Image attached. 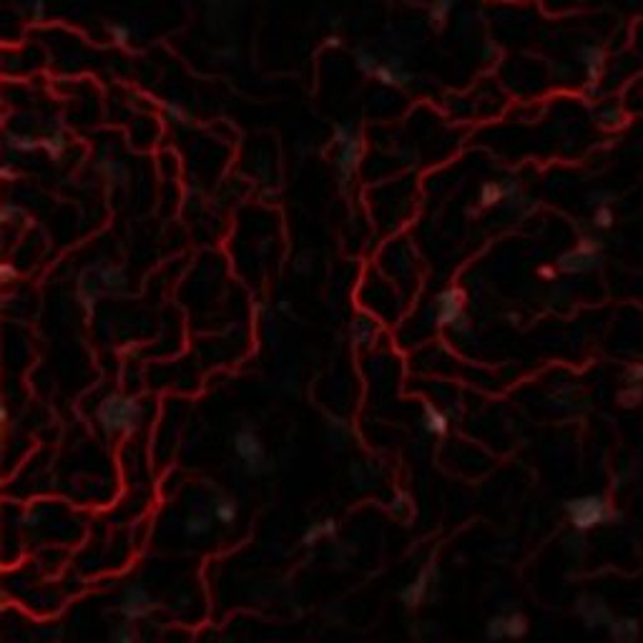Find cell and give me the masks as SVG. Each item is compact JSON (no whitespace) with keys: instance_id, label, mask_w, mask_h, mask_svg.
Listing matches in <instances>:
<instances>
[{"instance_id":"6da1fadb","label":"cell","mask_w":643,"mask_h":643,"mask_svg":"<svg viewBox=\"0 0 643 643\" xmlns=\"http://www.w3.org/2000/svg\"><path fill=\"white\" fill-rule=\"evenodd\" d=\"M96 420L108 435H134L141 427V402L121 392H111L99 402Z\"/></svg>"},{"instance_id":"7a4b0ae2","label":"cell","mask_w":643,"mask_h":643,"mask_svg":"<svg viewBox=\"0 0 643 643\" xmlns=\"http://www.w3.org/2000/svg\"><path fill=\"white\" fill-rule=\"evenodd\" d=\"M566 513L573 530H583V533L598 525H620L623 520L620 510H616L603 495H581V498L568 500Z\"/></svg>"},{"instance_id":"3957f363","label":"cell","mask_w":643,"mask_h":643,"mask_svg":"<svg viewBox=\"0 0 643 643\" xmlns=\"http://www.w3.org/2000/svg\"><path fill=\"white\" fill-rule=\"evenodd\" d=\"M234 453L236 457L242 460V465L247 468V472L251 475H259L264 470H272V465H266V455L264 447H262V440L257 438V432L251 427H244L234 435Z\"/></svg>"},{"instance_id":"277c9868","label":"cell","mask_w":643,"mask_h":643,"mask_svg":"<svg viewBox=\"0 0 643 643\" xmlns=\"http://www.w3.org/2000/svg\"><path fill=\"white\" fill-rule=\"evenodd\" d=\"M465 317V292L457 287H450L435 297V325L455 327Z\"/></svg>"},{"instance_id":"5b68a950","label":"cell","mask_w":643,"mask_h":643,"mask_svg":"<svg viewBox=\"0 0 643 643\" xmlns=\"http://www.w3.org/2000/svg\"><path fill=\"white\" fill-rule=\"evenodd\" d=\"M153 608H156V603H153L151 593H149L141 583H131L129 588L123 590L121 603H118V611H121V616L126 620L149 618L153 613Z\"/></svg>"},{"instance_id":"8992f818","label":"cell","mask_w":643,"mask_h":643,"mask_svg":"<svg viewBox=\"0 0 643 643\" xmlns=\"http://www.w3.org/2000/svg\"><path fill=\"white\" fill-rule=\"evenodd\" d=\"M528 633V618L522 613H505V616H495L485 623V635L490 641H500V638H522Z\"/></svg>"},{"instance_id":"52a82bcc","label":"cell","mask_w":643,"mask_h":643,"mask_svg":"<svg viewBox=\"0 0 643 643\" xmlns=\"http://www.w3.org/2000/svg\"><path fill=\"white\" fill-rule=\"evenodd\" d=\"M337 149H340L337 151V161H334L337 164V179H340V186L347 189L352 176L360 168V161H362V141H360V136H355L349 138L347 144H340Z\"/></svg>"},{"instance_id":"ba28073f","label":"cell","mask_w":643,"mask_h":643,"mask_svg":"<svg viewBox=\"0 0 643 643\" xmlns=\"http://www.w3.org/2000/svg\"><path fill=\"white\" fill-rule=\"evenodd\" d=\"M601 264V254H590L583 251L581 247H575L573 251H566L558 257V269L566 274H585L590 269H596Z\"/></svg>"},{"instance_id":"9c48e42d","label":"cell","mask_w":643,"mask_h":643,"mask_svg":"<svg viewBox=\"0 0 643 643\" xmlns=\"http://www.w3.org/2000/svg\"><path fill=\"white\" fill-rule=\"evenodd\" d=\"M430 585H432V566H427V568H423V570H420V573H417L415 578H412V581H409L407 585L400 590V601L407 605V608H417V605L425 601V596H427Z\"/></svg>"},{"instance_id":"30bf717a","label":"cell","mask_w":643,"mask_h":643,"mask_svg":"<svg viewBox=\"0 0 643 643\" xmlns=\"http://www.w3.org/2000/svg\"><path fill=\"white\" fill-rule=\"evenodd\" d=\"M578 613H581L585 628H603V626L608 628V623L613 620L611 608L603 601H598V598H581Z\"/></svg>"},{"instance_id":"8fae6325","label":"cell","mask_w":643,"mask_h":643,"mask_svg":"<svg viewBox=\"0 0 643 643\" xmlns=\"http://www.w3.org/2000/svg\"><path fill=\"white\" fill-rule=\"evenodd\" d=\"M578 61L583 63L588 81L598 84V78L603 76V68H605V51L603 48L601 46H581L578 48Z\"/></svg>"},{"instance_id":"7c38bea8","label":"cell","mask_w":643,"mask_h":643,"mask_svg":"<svg viewBox=\"0 0 643 643\" xmlns=\"http://www.w3.org/2000/svg\"><path fill=\"white\" fill-rule=\"evenodd\" d=\"M375 78H377L379 84H385V86H407L409 81H412V73L402 68V63L394 58V61L379 63V68H377V73H375Z\"/></svg>"},{"instance_id":"4fadbf2b","label":"cell","mask_w":643,"mask_h":643,"mask_svg":"<svg viewBox=\"0 0 643 643\" xmlns=\"http://www.w3.org/2000/svg\"><path fill=\"white\" fill-rule=\"evenodd\" d=\"M423 427L430 435H435V438H445L447 430H450V417L442 412V409H438L435 405H430V402H425V417H423Z\"/></svg>"},{"instance_id":"5bb4252c","label":"cell","mask_w":643,"mask_h":643,"mask_svg":"<svg viewBox=\"0 0 643 643\" xmlns=\"http://www.w3.org/2000/svg\"><path fill=\"white\" fill-rule=\"evenodd\" d=\"M608 633H611L613 641L618 643H633L638 635H641V626L635 618H613L608 623Z\"/></svg>"},{"instance_id":"9a60e30c","label":"cell","mask_w":643,"mask_h":643,"mask_svg":"<svg viewBox=\"0 0 643 643\" xmlns=\"http://www.w3.org/2000/svg\"><path fill=\"white\" fill-rule=\"evenodd\" d=\"M212 515L214 520L221 522V525H227V528H231L236 522V518H239V505H236L234 498H229V495H219V498L212 503Z\"/></svg>"},{"instance_id":"2e32d148","label":"cell","mask_w":643,"mask_h":643,"mask_svg":"<svg viewBox=\"0 0 643 643\" xmlns=\"http://www.w3.org/2000/svg\"><path fill=\"white\" fill-rule=\"evenodd\" d=\"M337 520L334 518H325V520H317V522H312L310 528L304 530V535H302V543L304 545H314V543H319V540H325V538H334L337 535Z\"/></svg>"},{"instance_id":"e0dca14e","label":"cell","mask_w":643,"mask_h":643,"mask_svg":"<svg viewBox=\"0 0 643 643\" xmlns=\"http://www.w3.org/2000/svg\"><path fill=\"white\" fill-rule=\"evenodd\" d=\"M503 199H507V191H505V184H500V181H485L483 186H480V191H477V204L483 206V209L498 206Z\"/></svg>"},{"instance_id":"ac0fdd59","label":"cell","mask_w":643,"mask_h":643,"mask_svg":"<svg viewBox=\"0 0 643 643\" xmlns=\"http://www.w3.org/2000/svg\"><path fill=\"white\" fill-rule=\"evenodd\" d=\"M212 518L214 515H209V513H194V515H189L186 520H184V535H189V538H204V535H209L212 533Z\"/></svg>"},{"instance_id":"d6986e66","label":"cell","mask_w":643,"mask_h":643,"mask_svg":"<svg viewBox=\"0 0 643 643\" xmlns=\"http://www.w3.org/2000/svg\"><path fill=\"white\" fill-rule=\"evenodd\" d=\"M455 8V0H432L430 5V13H427V18H430V23L435 25V28H442L447 21V16H450V10Z\"/></svg>"},{"instance_id":"ffe728a7","label":"cell","mask_w":643,"mask_h":643,"mask_svg":"<svg viewBox=\"0 0 643 643\" xmlns=\"http://www.w3.org/2000/svg\"><path fill=\"white\" fill-rule=\"evenodd\" d=\"M43 151L51 156V159H61L63 153H66V138H63V134H51V136L43 138Z\"/></svg>"},{"instance_id":"44dd1931","label":"cell","mask_w":643,"mask_h":643,"mask_svg":"<svg viewBox=\"0 0 643 643\" xmlns=\"http://www.w3.org/2000/svg\"><path fill=\"white\" fill-rule=\"evenodd\" d=\"M8 146L21 153H33V151H38V149H43V141H38V138H33V136H8Z\"/></svg>"},{"instance_id":"7402d4cb","label":"cell","mask_w":643,"mask_h":643,"mask_svg":"<svg viewBox=\"0 0 643 643\" xmlns=\"http://www.w3.org/2000/svg\"><path fill=\"white\" fill-rule=\"evenodd\" d=\"M641 400H643V385H626L618 394V402L623 407H638Z\"/></svg>"},{"instance_id":"603a6c76","label":"cell","mask_w":643,"mask_h":643,"mask_svg":"<svg viewBox=\"0 0 643 643\" xmlns=\"http://www.w3.org/2000/svg\"><path fill=\"white\" fill-rule=\"evenodd\" d=\"M357 68L362 71L364 76H375L379 68L377 55L370 53V51H357Z\"/></svg>"},{"instance_id":"cb8c5ba5","label":"cell","mask_w":643,"mask_h":643,"mask_svg":"<svg viewBox=\"0 0 643 643\" xmlns=\"http://www.w3.org/2000/svg\"><path fill=\"white\" fill-rule=\"evenodd\" d=\"M101 281H103L106 287H121L123 281H126V272L116 264L103 266V269H101Z\"/></svg>"},{"instance_id":"d4e9b609","label":"cell","mask_w":643,"mask_h":643,"mask_svg":"<svg viewBox=\"0 0 643 643\" xmlns=\"http://www.w3.org/2000/svg\"><path fill=\"white\" fill-rule=\"evenodd\" d=\"M593 227L596 229H611L613 227V209L611 206H598L596 214H593Z\"/></svg>"},{"instance_id":"484cf974","label":"cell","mask_w":643,"mask_h":643,"mask_svg":"<svg viewBox=\"0 0 643 643\" xmlns=\"http://www.w3.org/2000/svg\"><path fill=\"white\" fill-rule=\"evenodd\" d=\"M566 551L575 553V555H581V553L588 551L585 538H583V530H575V533H570V535L566 538Z\"/></svg>"},{"instance_id":"4316f807","label":"cell","mask_w":643,"mask_h":643,"mask_svg":"<svg viewBox=\"0 0 643 643\" xmlns=\"http://www.w3.org/2000/svg\"><path fill=\"white\" fill-rule=\"evenodd\" d=\"M108 33H111V38H114L116 46H126V43L131 40V28L129 25H123V23L108 25Z\"/></svg>"},{"instance_id":"83f0119b","label":"cell","mask_w":643,"mask_h":643,"mask_svg":"<svg viewBox=\"0 0 643 643\" xmlns=\"http://www.w3.org/2000/svg\"><path fill=\"white\" fill-rule=\"evenodd\" d=\"M111 638L121 643H131V641H136V631L131 628V623H118V626L111 631Z\"/></svg>"},{"instance_id":"f1b7e54d","label":"cell","mask_w":643,"mask_h":643,"mask_svg":"<svg viewBox=\"0 0 643 643\" xmlns=\"http://www.w3.org/2000/svg\"><path fill=\"white\" fill-rule=\"evenodd\" d=\"M166 116L174 123H189L191 121L189 111H186L184 106H179V103H174V101H171V103H166Z\"/></svg>"},{"instance_id":"f546056e","label":"cell","mask_w":643,"mask_h":643,"mask_svg":"<svg viewBox=\"0 0 643 643\" xmlns=\"http://www.w3.org/2000/svg\"><path fill=\"white\" fill-rule=\"evenodd\" d=\"M601 123H603V126H620V123H623V114H620V108L605 106L603 111H601Z\"/></svg>"},{"instance_id":"4dcf8cb0","label":"cell","mask_w":643,"mask_h":643,"mask_svg":"<svg viewBox=\"0 0 643 643\" xmlns=\"http://www.w3.org/2000/svg\"><path fill=\"white\" fill-rule=\"evenodd\" d=\"M23 219V209L18 204H13V201H8V204L3 206V221L5 224H16V221Z\"/></svg>"},{"instance_id":"1f68e13d","label":"cell","mask_w":643,"mask_h":643,"mask_svg":"<svg viewBox=\"0 0 643 643\" xmlns=\"http://www.w3.org/2000/svg\"><path fill=\"white\" fill-rule=\"evenodd\" d=\"M626 385H643V362L628 364V370H626Z\"/></svg>"},{"instance_id":"d6a6232c","label":"cell","mask_w":643,"mask_h":643,"mask_svg":"<svg viewBox=\"0 0 643 643\" xmlns=\"http://www.w3.org/2000/svg\"><path fill=\"white\" fill-rule=\"evenodd\" d=\"M578 247H581L583 251H590V254H601V247H603V242H601V239H596V236H583L581 242H578Z\"/></svg>"},{"instance_id":"836d02e7","label":"cell","mask_w":643,"mask_h":643,"mask_svg":"<svg viewBox=\"0 0 643 643\" xmlns=\"http://www.w3.org/2000/svg\"><path fill=\"white\" fill-rule=\"evenodd\" d=\"M28 8H31V16L36 18V21H38V18H46V0H31Z\"/></svg>"},{"instance_id":"e575fe53","label":"cell","mask_w":643,"mask_h":643,"mask_svg":"<svg viewBox=\"0 0 643 643\" xmlns=\"http://www.w3.org/2000/svg\"><path fill=\"white\" fill-rule=\"evenodd\" d=\"M0 274H3V281H5V284H10V281L18 279V269L10 264V262H5V264L0 266Z\"/></svg>"},{"instance_id":"d590c367","label":"cell","mask_w":643,"mask_h":643,"mask_svg":"<svg viewBox=\"0 0 643 643\" xmlns=\"http://www.w3.org/2000/svg\"><path fill=\"white\" fill-rule=\"evenodd\" d=\"M608 201H613L611 191H593V194H590V204L603 206V204H608Z\"/></svg>"},{"instance_id":"8d00e7d4","label":"cell","mask_w":643,"mask_h":643,"mask_svg":"<svg viewBox=\"0 0 643 643\" xmlns=\"http://www.w3.org/2000/svg\"><path fill=\"white\" fill-rule=\"evenodd\" d=\"M407 503H409L407 495H405V492H397V495H394V500H392V510H394V513H400V510H405V507H407Z\"/></svg>"},{"instance_id":"74e56055","label":"cell","mask_w":643,"mask_h":643,"mask_svg":"<svg viewBox=\"0 0 643 643\" xmlns=\"http://www.w3.org/2000/svg\"><path fill=\"white\" fill-rule=\"evenodd\" d=\"M538 274H540L543 279H555V269H553V266H540Z\"/></svg>"},{"instance_id":"f35d334b","label":"cell","mask_w":643,"mask_h":643,"mask_svg":"<svg viewBox=\"0 0 643 643\" xmlns=\"http://www.w3.org/2000/svg\"><path fill=\"white\" fill-rule=\"evenodd\" d=\"M327 46H342V40L337 38V36H332V38L327 40Z\"/></svg>"},{"instance_id":"ab89813d","label":"cell","mask_w":643,"mask_h":643,"mask_svg":"<svg viewBox=\"0 0 643 643\" xmlns=\"http://www.w3.org/2000/svg\"><path fill=\"white\" fill-rule=\"evenodd\" d=\"M214 3H224V0H214Z\"/></svg>"}]
</instances>
